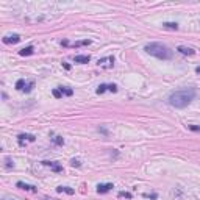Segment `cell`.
<instances>
[{
	"label": "cell",
	"instance_id": "obj_1",
	"mask_svg": "<svg viewBox=\"0 0 200 200\" xmlns=\"http://www.w3.org/2000/svg\"><path fill=\"white\" fill-rule=\"evenodd\" d=\"M195 97V91L194 89H181L172 92L169 97V103L174 108H185L188 106Z\"/></svg>",
	"mask_w": 200,
	"mask_h": 200
},
{
	"label": "cell",
	"instance_id": "obj_2",
	"mask_svg": "<svg viewBox=\"0 0 200 200\" xmlns=\"http://www.w3.org/2000/svg\"><path fill=\"white\" fill-rule=\"evenodd\" d=\"M144 50L147 53H150V55L160 58V60H170L172 58V50L161 42H150L144 47Z\"/></svg>",
	"mask_w": 200,
	"mask_h": 200
},
{
	"label": "cell",
	"instance_id": "obj_3",
	"mask_svg": "<svg viewBox=\"0 0 200 200\" xmlns=\"http://www.w3.org/2000/svg\"><path fill=\"white\" fill-rule=\"evenodd\" d=\"M105 91H111V92H117V86L114 85V83H111V85H100L98 88H97V91H95V92L97 94H103L105 92Z\"/></svg>",
	"mask_w": 200,
	"mask_h": 200
},
{
	"label": "cell",
	"instance_id": "obj_4",
	"mask_svg": "<svg viewBox=\"0 0 200 200\" xmlns=\"http://www.w3.org/2000/svg\"><path fill=\"white\" fill-rule=\"evenodd\" d=\"M36 138L33 134H28V133H21L19 136H17V141H19V144L21 145H24V141H30V142H33Z\"/></svg>",
	"mask_w": 200,
	"mask_h": 200
},
{
	"label": "cell",
	"instance_id": "obj_5",
	"mask_svg": "<svg viewBox=\"0 0 200 200\" xmlns=\"http://www.w3.org/2000/svg\"><path fill=\"white\" fill-rule=\"evenodd\" d=\"M113 188H114L113 183H100L97 186V192L98 194H105V192H108V191H111Z\"/></svg>",
	"mask_w": 200,
	"mask_h": 200
},
{
	"label": "cell",
	"instance_id": "obj_6",
	"mask_svg": "<svg viewBox=\"0 0 200 200\" xmlns=\"http://www.w3.org/2000/svg\"><path fill=\"white\" fill-rule=\"evenodd\" d=\"M21 41V36L19 34H8L3 38V42L5 44H17Z\"/></svg>",
	"mask_w": 200,
	"mask_h": 200
},
{
	"label": "cell",
	"instance_id": "obj_7",
	"mask_svg": "<svg viewBox=\"0 0 200 200\" xmlns=\"http://www.w3.org/2000/svg\"><path fill=\"white\" fill-rule=\"evenodd\" d=\"M42 164L47 166V167H50L52 170H55V172H63V166L56 164L55 161H42Z\"/></svg>",
	"mask_w": 200,
	"mask_h": 200
},
{
	"label": "cell",
	"instance_id": "obj_8",
	"mask_svg": "<svg viewBox=\"0 0 200 200\" xmlns=\"http://www.w3.org/2000/svg\"><path fill=\"white\" fill-rule=\"evenodd\" d=\"M17 188H21V189H25V191H31V192H36V186H33V185H28V183H24V181H17V185H16Z\"/></svg>",
	"mask_w": 200,
	"mask_h": 200
},
{
	"label": "cell",
	"instance_id": "obj_9",
	"mask_svg": "<svg viewBox=\"0 0 200 200\" xmlns=\"http://www.w3.org/2000/svg\"><path fill=\"white\" fill-rule=\"evenodd\" d=\"M74 61L75 63H80V64H85V63H89L91 61V56L89 55H78V56H74Z\"/></svg>",
	"mask_w": 200,
	"mask_h": 200
},
{
	"label": "cell",
	"instance_id": "obj_10",
	"mask_svg": "<svg viewBox=\"0 0 200 200\" xmlns=\"http://www.w3.org/2000/svg\"><path fill=\"white\" fill-rule=\"evenodd\" d=\"M177 50L180 53H183V55H194V53H195V50H192L191 47H185V45H180Z\"/></svg>",
	"mask_w": 200,
	"mask_h": 200
},
{
	"label": "cell",
	"instance_id": "obj_11",
	"mask_svg": "<svg viewBox=\"0 0 200 200\" xmlns=\"http://www.w3.org/2000/svg\"><path fill=\"white\" fill-rule=\"evenodd\" d=\"M33 53H34L33 45H28V47H25V49L19 50V55H22V56H28V55H33Z\"/></svg>",
	"mask_w": 200,
	"mask_h": 200
},
{
	"label": "cell",
	"instance_id": "obj_12",
	"mask_svg": "<svg viewBox=\"0 0 200 200\" xmlns=\"http://www.w3.org/2000/svg\"><path fill=\"white\" fill-rule=\"evenodd\" d=\"M56 191H58V192H67V194H70V195L75 192L74 189H70V188H67V186H58Z\"/></svg>",
	"mask_w": 200,
	"mask_h": 200
},
{
	"label": "cell",
	"instance_id": "obj_13",
	"mask_svg": "<svg viewBox=\"0 0 200 200\" xmlns=\"http://www.w3.org/2000/svg\"><path fill=\"white\" fill-rule=\"evenodd\" d=\"M58 91H60L63 95H72V94H74V91H72V89H67V88H64V86H58Z\"/></svg>",
	"mask_w": 200,
	"mask_h": 200
},
{
	"label": "cell",
	"instance_id": "obj_14",
	"mask_svg": "<svg viewBox=\"0 0 200 200\" xmlns=\"http://www.w3.org/2000/svg\"><path fill=\"white\" fill-rule=\"evenodd\" d=\"M91 41L89 39H85V41H78V42H74V44H70V47H80V45H89Z\"/></svg>",
	"mask_w": 200,
	"mask_h": 200
},
{
	"label": "cell",
	"instance_id": "obj_15",
	"mask_svg": "<svg viewBox=\"0 0 200 200\" xmlns=\"http://www.w3.org/2000/svg\"><path fill=\"white\" fill-rule=\"evenodd\" d=\"M52 141H53V144H56V145H63V144H64V139H63L61 136H53Z\"/></svg>",
	"mask_w": 200,
	"mask_h": 200
},
{
	"label": "cell",
	"instance_id": "obj_16",
	"mask_svg": "<svg viewBox=\"0 0 200 200\" xmlns=\"http://www.w3.org/2000/svg\"><path fill=\"white\" fill-rule=\"evenodd\" d=\"M25 86H27L25 80H17V83H16V88L19 89V91H24V89H25Z\"/></svg>",
	"mask_w": 200,
	"mask_h": 200
},
{
	"label": "cell",
	"instance_id": "obj_17",
	"mask_svg": "<svg viewBox=\"0 0 200 200\" xmlns=\"http://www.w3.org/2000/svg\"><path fill=\"white\" fill-rule=\"evenodd\" d=\"M166 27V28H170V30H177L178 28V24H174V22H166V24H163Z\"/></svg>",
	"mask_w": 200,
	"mask_h": 200
},
{
	"label": "cell",
	"instance_id": "obj_18",
	"mask_svg": "<svg viewBox=\"0 0 200 200\" xmlns=\"http://www.w3.org/2000/svg\"><path fill=\"white\" fill-rule=\"evenodd\" d=\"M33 86H34V83H33V81H28V83H27V86H25V92H30V91L33 89Z\"/></svg>",
	"mask_w": 200,
	"mask_h": 200
},
{
	"label": "cell",
	"instance_id": "obj_19",
	"mask_svg": "<svg viewBox=\"0 0 200 200\" xmlns=\"http://www.w3.org/2000/svg\"><path fill=\"white\" fill-rule=\"evenodd\" d=\"M52 94H53V95H55L56 98H61V97H63V94L60 92V91H58V89H53V91H52Z\"/></svg>",
	"mask_w": 200,
	"mask_h": 200
},
{
	"label": "cell",
	"instance_id": "obj_20",
	"mask_svg": "<svg viewBox=\"0 0 200 200\" xmlns=\"http://www.w3.org/2000/svg\"><path fill=\"white\" fill-rule=\"evenodd\" d=\"M119 197H127V198H131L130 192H119Z\"/></svg>",
	"mask_w": 200,
	"mask_h": 200
},
{
	"label": "cell",
	"instance_id": "obj_21",
	"mask_svg": "<svg viewBox=\"0 0 200 200\" xmlns=\"http://www.w3.org/2000/svg\"><path fill=\"white\" fill-rule=\"evenodd\" d=\"M70 164L74 166V167H75V166H77V167H80V161H78V160H72V161H70Z\"/></svg>",
	"mask_w": 200,
	"mask_h": 200
},
{
	"label": "cell",
	"instance_id": "obj_22",
	"mask_svg": "<svg viewBox=\"0 0 200 200\" xmlns=\"http://www.w3.org/2000/svg\"><path fill=\"white\" fill-rule=\"evenodd\" d=\"M189 128L192 131H200V127H197V125H189Z\"/></svg>",
	"mask_w": 200,
	"mask_h": 200
},
{
	"label": "cell",
	"instance_id": "obj_23",
	"mask_svg": "<svg viewBox=\"0 0 200 200\" xmlns=\"http://www.w3.org/2000/svg\"><path fill=\"white\" fill-rule=\"evenodd\" d=\"M13 163H11V158H6V167H11Z\"/></svg>",
	"mask_w": 200,
	"mask_h": 200
},
{
	"label": "cell",
	"instance_id": "obj_24",
	"mask_svg": "<svg viewBox=\"0 0 200 200\" xmlns=\"http://www.w3.org/2000/svg\"><path fill=\"white\" fill-rule=\"evenodd\" d=\"M144 197H147V198H156V194H144Z\"/></svg>",
	"mask_w": 200,
	"mask_h": 200
},
{
	"label": "cell",
	"instance_id": "obj_25",
	"mask_svg": "<svg viewBox=\"0 0 200 200\" xmlns=\"http://www.w3.org/2000/svg\"><path fill=\"white\" fill-rule=\"evenodd\" d=\"M63 66H64V69H67V70H69V69H70V66H69V64H67V63H64V64H63Z\"/></svg>",
	"mask_w": 200,
	"mask_h": 200
},
{
	"label": "cell",
	"instance_id": "obj_26",
	"mask_svg": "<svg viewBox=\"0 0 200 200\" xmlns=\"http://www.w3.org/2000/svg\"><path fill=\"white\" fill-rule=\"evenodd\" d=\"M195 72H197V74H198V75H200V66H198V67H197V69H195Z\"/></svg>",
	"mask_w": 200,
	"mask_h": 200
},
{
	"label": "cell",
	"instance_id": "obj_27",
	"mask_svg": "<svg viewBox=\"0 0 200 200\" xmlns=\"http://www.w3.org/2000/svg\"><path fill=\"white\" fill-rule=\"evenodd\" d=\"M45 200H49V198H45Z\"/></svg>",
	"mask_w": 200,
	"mask_h": 200
}]
</instances>
